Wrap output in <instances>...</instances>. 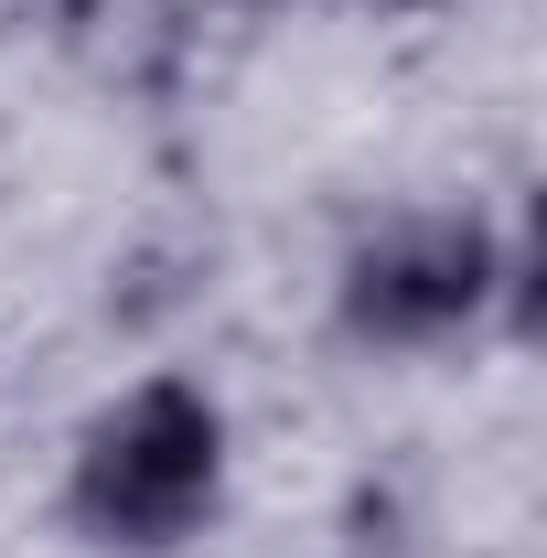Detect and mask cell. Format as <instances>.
Returning <instances> with one entry per match:
<instances>
[{
  "mask_svg": "<svg viewBox=\"0 0 547 558\" xmlns=\"http://www.w3.org/2000/svg\"><path fill=\"white\" fill-rule=\"evenodd\" d=\"M226 505V409L194 376H139L130 398L75 429L65 462V526L108 558H161L205 537Z\"/></svg>",
  "mask_w": 547,
  "mask_h": 558,
  "instance_id": "cell-1",
  "label": "cell"
},
{
  "mask_svg": "<svg viewBox=\"0 0 547 558\" xmlns=\"http://www.w3.org/2000/svg\"><path fill=\"white\" fill-rule=\"evenodd\" d=\"M494 301H515L526 323V258H505V236L473 205H409L365 226L333 269V323L365 354H429L462 344Z\"/></svg>",
  "mask_w": 547,
  "mask_h": 558,
  "instance_id": "cell-2",
  "label": "cell"
},
{
  "mask_svg": "<svg viewBox=\"0 0 547 558\" xmlns=\"http://www.w3.org/2000/svg\"><path fill=\"white\" fill-rule=\"evenodd\" d=\"M0 33H54V0H0Z\"/></svg>",
  "mask_w": 547,
  "mask_h": 558,
  "instance_id": "cell-3",
  "label": "cell"
},
{
  "mask_svg": "<svg viewBox=\"0 0 547 558\" xmlns=\"http://www.w3.org/2000/svg\"><path fill=\"white\" fill-rule=\"evenodd\" d=\"M258 11H279V0H258ZM398 11H429V0H398Z\"/></svg>",
  "mask_w": 547,
  "mask_h": 558,
  "instance_id": "cell-4",
  "label": "cell"
}]
</instances>
